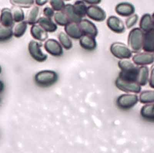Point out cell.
<instances>
[{
  "label": "cell",
  "mask_w": 154,
  "mask_h": 153,
  "mask_svg": "<svg viewBox=\"0 0 154 153\" xmlns=\"http://www.w3.org/2000/svg\"><path fill=\"white\" fill-rule=\"evenodd\" d=\"M118 66L121 70L118 77L125 81L137 82L139 68L131 61L128 59H121L119 62Z\"/></svg>",
  "instance_id": "1"
},
{
  "label": "cell",
  "mask_w": 154,
  "mask_h": 153,
  "mask_svg": "<svg viewBox=\"0 0 154 153\" xmlns=\"http://www.w3.org/2000/svg\"><path fill=\"white\" fill-rule=\"evenodd\" d=\"M58 78V75L56 72L51 70H43L35 75L34 81L39 87L47 88L55 84Z\"/></svg>",
  "instance_id": "2"
},
{
  "label": "cell",
  "mask_w": 154,
  "mask_h": 153,
  "mask_svg": "<svg viewBox=\"0 0 154 153\" xmlns=\"http://www.w3.org/2000/svg\"><path fill=\"white\" fill-rule=\"evenodd\" d=\"M144 32L140 28L132 29L128 34V47L132 52H139L143 49Z\"/></svg>",
  "instance_id": "3"
},
{
  "label": "cell",
  "mask_w": 154,
  "mask_h": 153,
  "mask_svg": "<svg viewBox=\"0 0 154 153\" xmlns=\"http://www.w3.org/2000/svg\"><path fill=\"white\" fill-rule=\"evenodd\" d=\"M111 54L120 59H129L132 56V51L125 44L119 42L112 43L110 47Z\"/></svg>",
  "instance_id": "4"
},
{
  "label": "cell",
  "mask_w": 154,
  "mask_h": 153,
  "mask_svg": "<svg viewBox=\"0 0 154 153\" xmlns=\"http://www.w3.org/2000/svg\"><path fill=\"white\" fill-rule=\"evenodd\" d=\"M42 45L36 40L30 41L28 46V50L31 57L37 62L42 63L47 60L48 55L44 54L42 50Z\"/></svg>",
  "instance_id": "5"
},
{
  "label": "cell",
  "mask_w": 154,
  "mask_h": 153,
  "mask_svg": "<svg viewBox=\"0 0 154 153\" xmlns=\"http://www.w3.org/2000/svg\"><path fill=\"white\" fill-rule=\"evenodd\" d=\"M138 101V97L133 94H122L118 98L116 104L119 108L127 110L134 107Z\"/></svg>",
  "instance_id": "6"
},
{
  "label": "cell",
  "mask_w": 154,
  "mask_h": 153,
  "mask_svg": "<svg viewBox=\"0 0 154 153\" xmlns=\"http://www.w3.org/2000/svg\"><path fill=\"white\" fill-rule=\"evenodd\" d=\"M118 89L126 93H139L141 92V86L135 82L125 81L118 77L115 82Z\"/></svg>",
  "instance_id": "7"
},
{
  "label": "cell",
  "mask_w": 154,
  "mask_h": 153,
  "mask_svg": "<svg viewBox=\"0 0 154 153\" xmlns=\"http://www.w3.org/2000/svg\"><path fill=\"white\" fill-rule=\"evenodd\" d=\"M46 51L54 57H60L63 54V47L59 41L54 39L46 40L44 45Z\"/></svg>",
  "instance_id": "8"
},
{
  "label": "cell",
  "mask_w": 154,
  "mask_h": 153,
  "mask_svg": "<svg viewBox=\"0 0 154 153\" xmlns=\"http://www.w3.org/2000/svg\"><path fill=\"white\" fill-rule=\"evenodd\" d=\"M88 17L96 22H102L106 18V13L103 9L97 5L88 6L87 14Z\"/></svg>",
  "instance_id": "9"
},
{
  "label": "cell",
  "mask_w": 154,
  "mask_h": 153,
  "mask_svg": "<svg viewBox=\"0 0 154 153\" xmlns=\"http://www.w3.org/2000/svg\"><path fill=\"white\" fill-rule=\"evenodd\" d=\"M108 28L113 32L118 34L124 33L125 31V26L123 21L116 16H110L106 21Z\"/></svg>",
  "instance_id": "10"
},
{
  "label": "cell",
  "mask_w": 154,
  "mask_h": 153,
  "mask_svg": "<svg viewBox=\"0 0 154 153\" xmlns=\"http://www.w3.org/2000/svg\"><path fill=\"white\" fill-rule=\"evenodd\" d=\"M79 24L83 35H88L94 38L97 36V28L91 21L87 19H82Z\"/></svg>",
  "instance_id": "11"
},
{
  "label": "cell",
  "mask_w": 154,
  "mask_h": 153,
  "mask_svg": "<svg viewBox=\"0 0 154 153\" xmlns=\"http://www.w3.org/2000/svg\"><path fill=\"white\" fill-rule=\"evenodd\" d=\"M115 11L118 15L122 17H129L134 13L135 8L130 3L123 2L117 4Z\"/></svg>",
  "instance_id": "12"
},
{
  "label": "cell",
  "mask_w": 154,
  "mask_h": 153,
  "mask_svg": "<svg viewBox=\"0 0 154 153\" xmlns=\"http://www.w3.org/2000/svg\"><path fill=\"white\" fill-rule=\"evenodd\" d=\"M133 61L137 65L145 66L153 63L154 55L150 53H138L134 56Z\"/></svg>",
  "instance_id": "13"
},
{
  "label": "cell",
  "mask_w": 154,
  "mask_h": 153,
  "mask_svg": "<svg viewBox=\"0 0 154 153\" xmlns=\"http://www.w3.org/2000/svg\"><path fill=\"white\" fill-rule=\"evenodd\" d=\"M65 32L68 36L74 40H79L83 35L79 23L69 22L65 26Z\"/></svg>",
  "instance_id": "14"
},
{
  "label": "cell",
  "mask_w": 154,
  "mask_h": 153,
  "mask_svg": "<svg viewBox=\"0 0 154 153\" xmlns=\"http://www.w3.org/2000/svg\"><path fill=\"white\" fill-rule=\"evenodd\" d=\"M30 33L34 39L41 42H43L47 40L48 37V32L39 24H35L32 25Z\"/></svg>",
  "instance_id": "15"
},
{
  "label": "cell",
  "mask_w": 154,
  "mask_h": 153,
  "mask_svg": "<svg viewBox=\"0 0 154 153\" xmlns=\"http://www.w3.org/2000/svg\"><path fill=\"white\" fill-rule=\"evenodd\" d=\"M79 45L83 49L90 51L95 50L97 46L95 38L86 35H82L80 38Z\"/></svg>",
  "instance_id": "16"
},
{
  "label": "cell",
  "mask_w": 154,
  "mask_h": 153,
  "mask_svg": "<svg viewBox=\"0 0 154 153\" xmlns=\"http://www.w3.org/2000/svg\"><path fill=\"white\" fill-rule=\"evenodd\" d=\"M143 49L148 53L154 52V28L144 33Z\"/></svg>",
  "instance_id": "17"
},
{
  "label": "cell",
  "mask_w": 154,
  "mask_h": 153,
  "mask_svg": "<svg viewBox=\"0 0 154 153\" xmlns=\"http://www.w3.org/2000/svg\"><path fill=\"white\" fill-rule=\"evenodd\" d=\"M41 9L40 6L34 5L32 6L28 11L26 16V21L29 25H33L38 23V21L40 18Z\"/></svg>",
  "instance_id": "18"
},
{
  "label": "cell",
  "mask_w": 154,
  "mask_h": 153,
  "mask_svg": "<svg viewBox=\"0 0 154 153\" xmlns=\"http://www.w3.org/2000/svg\"><path fill=\"white\" fill-rule=\"evenodd\" d=\"M38 23L48 32H55L58 28L57 25L52 19L46 18L44 16L39 18Z\"/></svg>",
  "instance_id": "19"
},
{
  "label": "cell",
  "mask_w": 154,
  "mask_h": 153,
  "mask_svg": "<svg viewBox=\"0 0 154 153\" xmlns=\"http://www.w3.org/2000/svg\"><path fill=\"white\" fill-rule=\"evenodd\" d=\"M13 18L11 11L9 8H4L1 10L0 23L2 25L7 27H11L14 24Z\"/></svg>",
  "instance_id": "20"
},
{
  "label": "cell",
  "mask_w": 154,
  "mask_h": 153,
  "mask_svg": "<svg viewBox=\"0 0 154 153\" xmlns=\"http://www.w3.org/2000/svg\"><path fill=\"white\" fill-rule=\"evenodd\" d=\"M140 28L146 32L154 28L152 18L150 13H146L143 15L140 20Z\"/></svg>",
  "instance_id": "21"
},
{
  "label": "cell",
  "mask_w": 154,
  "mask_h": 153,
  "mask_svg": "<svg viewBox=\"0 0 154 153\" xmlns=\"http://www.w3.org/2000/svg\"><path fill=\"white\" fill-rule=\"evenodd\" d=\"M63 11L66 13L69 22L79 23L83 19L79 17L75 13L73 8V4H66Z\"/></svg>",
  "instance_id": "22"
},
{
  "label": "cell",
  "mask_w": 154,
  "mask_h": 153,
  "mask_svg": "<svg viewBox=\"0 0 154 153\" xmlns=\"http://www.w3.org/2000/svg\"><path fill=\"white\" fill-rule=\"evenodd\" d=\"M142 117L150 122H154V103L143 106L140 111Z\"/></svg>",
  "instance_id": "23"
},
{
  "label": "cell",
  "mask_w": 154,
  "mask_h": 153,
  "mask_svg": "<svg viewBox=\"0 0 154 153\" xmlns=\"http://www.w3.org/2000/svg\"><path fill=\"white\" fill-rule=\"evenodd\" d=\"M149 69L147 66H143L139 67L137 82L140 86H145L147 84L149 79Z\"/></svg>",
  "instance_id": "24"
},
{
  "label": "cell",
  "mask_w": 154,
  "mask_h": 153,
  "mask_svg": "<svg viewBox=\"0 0 154 153\" xmlns=\"http://www.w3.org/2000/svg\"><path fill=\"white\" fill-rule=\"evenodd\" d=\"M28 28V23L26 21L17 22L12 29L13 36L16 38L22 37Z\"/></svg>",
  "instance_id": "25"
},
{
  "label": "cell",
  "mask_w": 154,
  "mask_h": 153,
  "mask_svg": "<svg viewBox=\"0 0 154 153\" xmlns=\"http://www.w3.org/2000/svg\"><path fill=\"white\" fill-rule=\"evenodd\" d=\"M73 8L75 13L79 17L83 19L87 14L88 6L82 0H78L73 4Z\"/></svg>",
  "instance_id": "26"
},
{
  "label": "cell",
  "mask_w": 154,
  "mask_h": 153,
  "mask_svg": "<svg viewBox=\"0 0 154 153\" xmlns=\"http://www.w3.org/2000/svg\"><path fill=\"white\" fill-rule=\"evenodd\" d=\"M58 39L60 43L65 49L69 50L73 47L72 40L66 32H60L58 35Z\"/></svg>",
  "instance_id": "27"
},
{
  "label": "cell",
  "mask_w": 154,
  "mask_h": 153,
  "mask_svg": "<svg viewBox=\"0 0 154 153\" xmlns=\"http://www.w3.org/2000/svg\"><path fill=\"white\" fill-rule=\"evenodd\" d=\"M13 36L11 27L0 26V42H5L10 40Z\"/></svg>",
  "instance_id": "28"
},
{
  "label": "cell",
  "mask_w": 154,
  "mask_h": 153,
  "mask_svg": "<svg viewBox=\"0 0 154 153\" xmlns=\"http://www.w3.org/2000/svg\"><path fill=\"white\" fill-rule=\"evenodd\" d=\"M53 18L56 24L60 26L65 27L69 22L67 17L63 11L56 12Z\"/></svg>",
  "instance_id": "29"
},
{
  "label": "cell",
  "mask_w": 154,
  "mask_h": 153,
  "mask_svg": "<svg viewBox=\"0 0 154 153\" xmlns=\"http://www.w3.org/2000/svg\"><path fill=\"white\" fill-rule=\"evenodd\" d=\"M14 21L15 22H20L25 19L24 12L20 7L13 6L11 9Z\"/></svg>",
  "instance_id": "30"
},
{
  "label": "cell",
  "mask_w": 154,
  "mask_h": 153,
  "mask_svg": "<svg viewBox=\"0 0 154 153\" xmlns=\"http://www.w3.org/2000/svg\"><path fill=\"white\" fill-rule=\"evenodd\" d=\"M140 101L143 104L154 102V90H146L143 92L140 95Z\"/></svg>",
  "instance_id": "31"
},
{
  "label": "cell",
  "mask_w": 154,
  "mask_h": 153,
  "mask_svg": "<svg viewBox=\"0 0 154 153\" xmlns=\"http://www.w3.org/2000/svg\"><path fill=\"white\" fill-rule=\"evenodd\" d=\"M10 2L13 6L21 8H29L33 6L35 0H10Z\"/></svg>",
  "instance_id": "32"
},
{
  "label": "cell",
  "mask_w": 154,
  "mask_h": 153,
  "mask_svg": "<svg viewBox=\"0 0 154 153\" xmlns=\"http://www.w3.org/2000/svg\"><path fill=\"white\" fill-rule=\"evenodd\" d=\"M49 2L51 8L56 12L63 11L66 4L63 0H50Z\"/></svg>",
  "instance_id": "33"
},
{
  "label": "cell",
  "mask_w": 154,
  "mask_h": 153,
  "mask_svg": "<svg viewBox=\"0 0 154 153\" xmlns=\"http://www.w3.org/2000/svg\"><path fill=\"white\" fill-rule=\"evenodd\" d=\"M138 19L139 17L138 15L137 14H134L129 16L126 20V27L127 28H131L137 23Z\"/></svg>",
  "instance_id": "34"
},
{
  "label": "cell",
  "mask_w": 154,
  "mask_h": 153,
  "mask_svg": "<svg viewBox=\"0 0 154 153\" xmlns=\"http://www.w3.org/2000/svg\"><path fill=\"white\" fill-rule=\"evenodd\" d=\"M43 15L44 17L49 19H52L55 14V11L51 7L46 6L43 10Z\"/></svg>",
  "instance_id": "35"
},
{
  "label": "cell",
  "mask_w": 154,
  "mask_h": 153,
  "mask_svg": "<svg viewBox=\"0 0 154 153\" xmlns=\"http://www.w3.org/2000/svg\"><path fill=\"white\" fill-rule=\"evenodd\" d=\"M149 84L150 87L154 89V64L151 68V74L149 79Z\"/></svg>",
  "instance_id": "36"
},
{
  "label": "cell",
  "mask_w": 154,
  "mask_h": 153,
  "mask_svg": "<svg viewBox=\"0 0 154 153\" xmlns=\"http://www.w3.org/2000/svg\"><path fill=\"white\" fill-rule=\"evenodd\" d=\"M84 2L90 5H97L101 2L102 0H82Z\"/></svg>",
  "instance_id": "37"
},
{
  "label": "cell",
  "mask_w": 154,
  "mask_h": 153,
  "mask_svg": "<svg viewBox=\"0 0 154 153\" xmlns=\"http://www.w3.org/2000/svg\"><path fill=\"white\" fill-rule=\"evenodd\" d=\"M50 0H35V2L39 6H43L46 4Z\"/></svg>",
  "instance_id": "38"
},
{
  "label": "cell",
  "mask_w": 154,
  "mask_h": 153,
  "mask_svg": "<svg viewBox=\"0 0 154 153\" xmlns=\"http://www.w3.org/2000/svg\"><path fill=\"white\" fill-rule=\"evenodd\" d=\"M4 85L3 83L0 80V93H2L4 90Z\"/></svg>",
  "instance_id": "39"
},
{
  "label": "cell",
  "mask_w": 154,
  "mask_h": 153,
  "mask_svg": "<svg viewBox=\"0 0 154 153\" xmlns=\"http://www.w3.org/2000/svg\"><path fill=\"white\" fill-rule=\"evenodd\" d=\"M152 18L153 23V27L154 28V13L152 15Z\"/></svg>",
  "instance_id": "40"
},
{
  "label": "cell",
  "mask_w": 154,
  "mask_h": 153,
  "mask_svg": "<svg viewBox=\"0 0 154 153\" xmlns=\"http://www.w3.org/2000/svg\"><path fill=\"white\" fill-rule=\"evenodd\" d=\"M2 67H1V66H0V74L2 73Z\"/></svg>",
  "instance_id": "41"
},
{
  "label": "cell",
  "mask_w": 154,
  "mask_h": 153,
  "mask_svg": "<svg viewBox=\"0 0 154 153\" xmlns=\"http://www.w3.org/2000/svg\"><path fill=\"white\" fill-rule=\"evenodd\" d=\"M64 1H71V0H63Z\"/></svg>",
  "instance_id": "42"
},
{
  "label": "cell",
  "mask_w": 154,
  "mask_h": 153,
  "mask_svg": "<svg viewBox=\"0 0 154 153\" xmlns=\"http://www.w3.org/2000/svg\"><path fill=\"white\" fill-rule=\"evenodd\" d=\"M1 10H0V18H1Z\"/></svg>",
  "instance_id": "43"
},
{
  "label": "cell",
  "mask_w": 154,
  "mask_h": 153,
  "mask_svg": "<svg viewBox=\"0 0 154 153\" xmlns=\"http://www.w3.org/2000/svg\"><path fill=\"white\" fill-rule=\"evenodd\" d=\"M0 100H1V98H0Z\"/></svg>",
  "instance_id": "44"
}]
</instances>
